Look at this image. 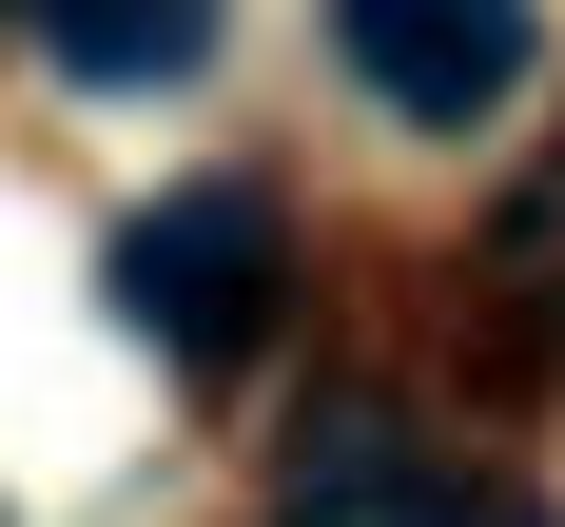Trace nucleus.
<instances>
[{"mask_svg": "<svg viewBox=\"0 0 565 527\" xmlns=\"http://www.w3.org/2000/svg\"><path fill=\"white\" fill-rule=\"evenodd\" d=\"M117 313H137L157 351H195V371H234V351L274 333V196H254V176L157 196V215L117 234Z\"/></svg>", "mask_w": 565, "mask_h": 527, "instance_id": "1", "label": "nucleus"}, {"mask_svg": "<svg viewBox=\"0 0 565 527\" xmlns=\"http://www.w3.org/2000/svg\"><path fill=\"white\" fill-rule=\"evenodd\" d=\"M274 527H546V508H526L508 468H449L429 430H391V410H312Z\"/></svg>", "mask_w": 565, "mask_h": 527, "instance_id": "3", "label": "nucleus"}, {"mask_svg": "<svg viewBox=\"0 0 565 527\" xmlns=\"http://www.w3.org/2000/svg\"><path fill=\"white\" fill-rule=\"evenodd\" d=\"M20 20H40V59L98 78V98H157V78L215 59V0H20Z\"/></svg>", "mask_w": 565, "mask_h": 527, "instance_id": "4", "label": "nucleus"}, {"mask_svg": "<svg viewBox=\"0 0 565 527\" xmlns=\"http://www.w3.org/2000/svg\"><path fill=\"white\" fill-rule=\"evenodd\" d=\"M351 78L391 117H429V137H468V117L526 98V59H546V0H332Z\"/></svg>", "mask_w": 565, "mask_h": 527, "instance_id": "2", "label": "nucleus"}]
</instances>
